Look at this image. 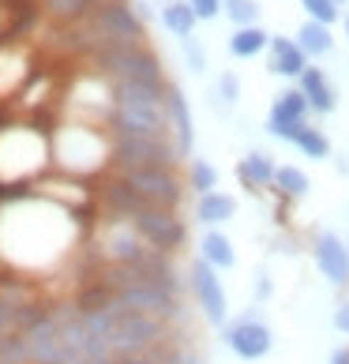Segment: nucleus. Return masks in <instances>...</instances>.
<instances>
[{
    "label": "nucleus",
    "mask_w": 349,
    "mask_h": 364,
    "mask_svg": "<svg viewBox=\"0 0 349 364\" xmlns=\"http://www.w3.org/2000/svg\"><path fill=\"white\" fill-rule=\"evenodd\" d=\"M225 46H230V57L252 60V57H259L263 49H271V34H267L263 26H245V31H233Z\"/></svg>",
    "instance_id": "412c9836"
},
{
    "label": "nucleus",
    "mask_w": 349,
    "mask_h": 364,
    "mask_svg": "<svg viewBox=\"0 0 349 364\" xmlns=\"http://www.w3.org/2000/svg\"><path fill=\"white\" fill-rule=\"evenodd\" d=\"M331 364H349V346H345V349H334V357H331Z\"/></svg>",
    "instance_id": "e433bc0d"
},
{
    "label": "nucleus",
    "mask_w": 349,
    "mask_h": 364,
    "mask_svg": "<svg viewBox=\"0 0 349 364\" xmlns=\"http://www.w3.org/2000/svg\"><path fill=\"white\" fill-rule=\"evenodd\" d=\"M195 218H199V225H207V229H222L225 222L237 218V199L230 192L195 196Z\"/></svg>",
    "instance_id": "6ab92c4d"
},
{
    "label": "nucleus",
    "mask_w": 349,
    "mask_h": 364,
    "mask_svg": "<svg viewBox=\"0 0 349 364\" xmlns=\"http://www.w3.org/2000/svg\"><path fill=\"white\" fill-rule=\"evenodd\" d=\"M94 64L109 83H139V87H158L166 90V68L154 49L143 46H102L94 49Z\"/></svg>",
    "instance_id": "7ed1b4c3"
},
{
    "label": "nucleus",
    "mask_w": 349,
    "mask_h": 364,
    "mask_svg": "<svg viewBox=\"0 0 349 364\" xmlns=\"http://www.w3.org/2000/svg\"><path fill=\"white\" fill-rule=\"evenodd\" d=\"M188 188H192L195 196L218 192V169H214L207 158H192L188 161Z\"/></svg>",
    "instance_id": "bb28decb"
},
{
    "label": "nucleus",
    "mask_w": 349,
    "mask_h": 364,
    "mask_svg": "<svg viewBox=\"0 0 349 364\" xmlns=\"http://www.w3.org/2000/svg\"><path fill=\"white\" fill-rule=\"evenodd\" d=\"M184 46V64H188V72H195V75H203L207 72V49L203 46H195V38H188Z\"/></svg>",
    "instance_id": "2f4dec72"
},
{
    "label": "nucleus",
    "mask_w": 349,
    "mask_h": 364,
    "mask_svg": "<svg viewBox=\"0 0 349 364\" xmlns=\"http://www.w3.org/2000/svg\"><path fill=\"white\" fill-rule=\"evenodd\" d=\"M308 113H312L308 98L297 87H289V90H281L274 98L271 117H267V132H271L274 139H281V143H293V139H297V132L308 124Z\"/></svg>",
    "instance_id": "f8f14e48"
},
{
    "label": "nucleus",
    "mask_w": 349,
    "mask_h": 364,
    "mask_svg": "<svg viewBox=\"0 0 349 364\" xmlns=\"http://www.w3.org/2000/svg\"><path fill=\"white\" fill-rule=\"evenodd\" d=\"M308 188H312V181H308V173L301 166H278L274 173V192L281 199H304Z\"/></svg>",
    "instance_id": "393cba45"
},
{
    "label": "nucleus",
    "mask_w": 349,
    "mask_h": 364,
    "mask_svg": "<svg viewBox=\"0 0 349 364\" xmlns=\"http://www.w3.org/2000/svg\"><path fill=\"white\" fill-rule=\"evenodd\" d=\"M334 4H345V0H334Z\"/></svg>",
    "instance_id": "ea45409f"
},
{
    "label": "nucleus",
    "mask_w": 349,
    "mask_h": 364,
    "mask_svg": "<svg viewBox=\"0 0 349 364\" xmlns=\"http://www.w3.org/2000/svg\"><path fill=\"white\" fill-rule=\"evenodd\" d=\"M225 16L237 31H245V26H259V0H225Z\"/></svg>",
    "instance_id": "cd10ccee"
},
{
    "label": "nucleus",
    "mask_w": 349,
    "mask_h": 364,
    "mask_svg": "<svg viewBox=\"0 0 349 364\" xmlns=\"http://www.w3.org/2000/svg\"><path fill=\"white\" fill-rule=\"evenodd\" d=\"M109 136H169L166 90L139 83H113Z\"/></svg>",
    "instance_id": "f03ea898"
},
{
    "label": "nucleus",
    "mask_w": 349,
    "mask_h": 364,
    "mask_svg": "<svg viewBox=\"0 0 349 364\" xmlns=\"http://www.w3.org/2000/svg\"><path fill=\"white\" fill-rule=\"evenodd\" d=\"M252 293H256V301L263 304V301H271L274 296V282H271V274H259L256 278V286H252Z\"/></svg>",
    "instance_id": "f704fd0d"
},
{
    "label": "nucleus",
    "mask_w": 349,
    "mask_h": 364,
    "mask_svg": "<svg viewBox=\"0 0 349 364\" xmlns=\"http://www.w3.org/2000/svg\"><path fill=\"white\" fill-rule=\"evenodd\" d=\"M87 23L94 31L98 49L102 46H143V38H146V26L128 0H105V4L90 11Z\"/></svg>",
    "instance_id": "423d86ee"
},
{
    "label": "nucleus",
    "mask_w": 349,
    "mask_h": 364,
    "mask_svg": "<svg viewBox=\"0 0 349 364\" xmlns=\"http://www.w3.org/2000/svg\"><path fill=\"white\" fill-rule=\"evenodd\" d=\"M8 334H23V308L0 301V338H8Z\"/></svg>",
    "instance_id": "7c9ffc66"
},
{
    "label": "nucleus",
    "mask_w": 349,
    "mask_h": 364,
    "mask_svg": "<svg viewBox=\"0 0 349 364\" xmlns=\"http://www.w3.org/2000/svg\"><path fill=\"white\" fill-rule=\"evenodd\" d=\"M42 8L49 19L72 26V23H87L90 11L98 8V0H42Z\"/></svg>",
    "instance_id": "5701e85b"
},
{
    "label": "nucleus",
    "mask_w": 349,
    "mask_h": 364,
    "mask_svg": "<svg viewBox=\"0 0 349 364\" xmlns=\"http://www.w3.org/2000/svg\"><path fill=\"white\" fill-rule=\"evenodd\" d=\"M312 259H316L319 274H323L331 286H338V289L349 286V248H345V237L331 233V229L316 233L312 237Z\"/></svg>",
    "instance_id": "ddd939ff"
},
{
    "label": "nucleus",
    "mask_w": 349,
    "mask_h": 364,
    "mask_svg": "<svg viewBox=\"0 0 349 364\" xmlns=\"http://www.w3.org/2000/svg\"><path fill=\"white\" fill-rule=\"evenodd\" d=\"M274 173H278V161H274V154H267V151H248L245 158H240V166H237V177H240V184H245L252 196L274 188Z\"/></svg>",
    "instance_id": "f3484780"
},
{
    "label": "nucleus",
    "mask_w": 349,
    "mask_h": 364,
    "mask_svg": "<svg viewBox=\"0 0 349 364\" xmlns=\"http://www.w3.org/2000/svg\"><path fill=\"white\" fill-rule=\"evenodd\" d=\"M98 4H105V0H98Z\"/></svg>",
    "instance_id": "79ce46f5"
},
{
    "label": "nucleus",
    "mask_w": 349,
    "mask_h": 364,
    "mask_svg": "<svg viewBox=\"0 0 349 364\" xmlns=\"http://www.w3.org/2000/svg\"><path fill=\"white\" fill-rule=\"evenodd\" d=\"M334 331L349 334V301H342L338 308H334Z\"/></svg>",
    "instance_id": "c9c22d12"
},
{
    "label": "nucleus",
    "mask_w": 349,
    "mask_h": 364,
    "mask_svg": "<svg viewBox=\"0 0 349 364\" xmlns=\"http://www.w3.org/2000/svg\"><path fill=\"white\" fill-rule=\"evenodd\" d=\"M0 364H31V349H26L23 334H8V338H0Z\"/></svg>",
    "instance_id": "c85d7f7f"
},
{
    "label": "nucleus",
    "mask_w": 349,
    "mask_h": 364,
    "mask_svg": "<svg viewBox=\"0 0 349 364\" xmlns=\"http://www.w3.org/2000/svg\"><path fill=\"white\" fill-rule=\"evenodd\" d=\"M297 46L308 53V57H327V53L334 49V34H331V26L308 19L297 31Z\"/></svg>",
    "instance_id": "b1692460"
},
{
    "label": "nucleus",
    "mask_w": 349,
    "mask_h": 364,
    "mask_svg": "<svg viewBox=\"0 0 349 364\" xmlns=\"http://www.w3.org/2000/svg\"><path fill=\"white\" fill-rule=\"evenodd\" d=\"M131 225H136V233L146 240L151 248L158 252H181L184 240H188V222L181 218V210H166V207H143L136 218H131Z\"/></svg>",
    "instance_id": "1a4fd4ad"
},
{
    "label": "nucleus",
    "mask_w": 349,
    "mask_h": 364,
    "mask_svg": "<svg viewBox=\"0 0 349 364\" xmlns=\"http://www.w3.org/2000/svg\"><path fill=\"white\" fill-rule=\"evenodd\" d=\"M188 8L195 11V19L207 23V19H218L225 4H222V0H188Z\"/></svg>",
    "instance_id": "72a5a7b5"
},
{
    "label": "nucleus",
    "mask_w": 349,
    "mask_h": 364,
    "mask_svg": "<svg viewBox=\"0 0 349 364\" xmlns=\"http://www.w3.org/2000/svg\"><path fill=\"white\" fill-rule=\"evenodd\" d=\"M195 11L188 8V0H166L162 4V26L173 34V38H181V42H188L195 31Z\"/></svg>",
    "instance_id": "4be33fe9"
},
{
    "label": "nucleus",
    "mask_w": 349,
    "mask_h": 364,
    "mask_svg": "<svg viewBox=\"0 0 349 364\" xmlns=\"http://www.w3.org/2000/svg\"><path fill=\"white\" fill-rule=\"evenodd\" d=\"M188 289H192V301L199 308V316H203L210 327H225V319H230V296H225V286H222V278L210 263L195 259L188 267Z\"/></svg>",
    "instance_id": "6e6552de"
},
{
    "label": "nucleus",
    "mask_w": 349,
    "mask_h": 364,
    "mask_svg": "<svg viewBox=\"0 0 349 364\" xmlns=\"http://www.w3.org/2000/svg\"><path fill=\"white\" fill-rule=\"evenodd\" d=\"M113 312V327H109V353L113 360L120 357H139V353H151L154 346H162L173 338V327L154 316H143V312H128V308H117L109 304Z\"/></svg>",
    "instance_id": "20e7f679"
},
{
    "label": "nucleus",
    "mask_w": 349,
    "mask_h": 364,
    "mask_svg": "<svg viewBox=\"0 0 349 364\" xmlns=\"http://www.w3.org/2000/svg\"><path fill=\"white\" fill-rule=\"evenodd\" d=\"M293 146H297L304 158H312V161H327V158H331V139H327L319 128H312V124H304V128L297 132Z\"/></svg>",
    "instance_id": "a878e982"
},
{
    "label": "nucleus",
    "mask_w": 349,
    "mask_h": 364,
    "mask_svg": "<svg viewBox=\"0 0 349 364\" xmlns=\"http://www.w3.org/2000/svg\"><path fill=\"white\" fill-rule=\"evenodd\" d=\"M345 38H349V16H345Z\"/></svg>",
    "instance_id": "58836bf2"
},
{
    "label": "nucleus",
    "mask_w": 349,
    "mask_h": 364,
    "mask_svg": "<svg viewBox=\"0 0 349 364\" xmlns=\"http://www.w3.org/2000/svg\"><path fill=\"white\" fill-rule=\"evenodd\" d=\"M218 98L225 105H237L240 102V75L237 72H222L218 75Z\"/></svg>",
    "instance_id": "473e14b6"
},
{
    "label": "nucleus",
    "mask_w": 349,
    "mask_h": 364,
    "mask_svg": "<svg viewBox=\"0 0 349 364\" xmlns=\"http://www.w3.org/2000/svg\"><path fill=\"white\" fill-rule=\"evenodd\" d=\"M297 90L304 94L308 105H312V113H319V117H327V113L338 109V94H334L331 79L319 72V68H312V64H308L304 75L297 79Z\"/></svg>",
    "instance_id": "a211bd4d"
},
{
    "label": "nucleus",
    "mask_w": 349,
    "mask_h": 364,
    "mask_svg": "<svg viewBox=\"0 0 349 364\" xmlns=\"http://www.w3.org/2000/svg\"><path fill=\"white\" fill-rule=\"evenodd\" d=\"M23 338H26V349H31V364H68V353H64V342H60V323L53 308Z\"/></svg>",
    "instance_id": "4468645a"
},
{
    "label": "nucleus",
    "mask_w": 349,
    "mask_h": 364,
    "mask_svg": "<svg viewBox=\"0 0 349 364\" xmlns=\"http://www.w3.org/2000/svg\"><path fill=\"white\" fill-rule=\"evenodd\" d=\"M79 364H113V357H83Z\"/></svg>",
    "instance_id": "4c0bfd02"
},
{
    "label": "nucleus",
    "mask_w": 349,
    "mask_h": 364,
    "mask_svg": "<svg viewBox=\"0 0 349 364\" xmlns=\"http://www.w3.org/2000/svg\"><path fill=\"white\" fill-rule=\"evenodd\" d=\"M267 64L271 72L281 79H301L308 68V53L297 46V38H286V34H271V49H267Z\"/></svg>",
    "instance_id": "dca6fc26"
},
{
    "label": "nucleus",
    "mask_w": 349,
    "mask_h": 364,
    "mask_svg": "<svg viewBox=\"0 0 349 364\" xmlns=\"http://www.w3.org/2000/svg\"><path fill=\"white\" fill-rule=\"evenodd\" d=\"M199 259L210 263L214 271H230V267H237V248L230 233H222V229H207L203 237H199Z\"/></svg>",
    "instance_id": "aec40b11"
},
{
    "label": "nucleus",
    "mask_w": 349,
    "mask_h": 364,
    "mask_svg": "<svg viewBox=\"0 0 349 364\" xmlns=\"http://www.w3.org/2000/svg\"><path fill=\"white\" fill-rule=\"evenodd\" d=\"M301 8L308 11V19H312V23H323V26H331L334 19L342 16L334 0H301Z\"/></svg>",
    "instance_id": "c756f323"
},
{
    "label": "nucleus",
    "mask_w": 349,
    "mask_h": 364,
    "mask_svg": "<svg viewBox=\"0 0 349 364\" xmlns=\"http://www.w3.org/2000/svg\"><path fill=\"white\" fill-rule=\"evenodd\" d=\"M151 248L146 240L136 233V225L124 218H105L98 229V255L102 267H131L139 255Z\"/></svg>",
    "instance_id": "9d476101"
},
{
    "label": "nucleus",
    "mask_w": 349,
    "mask_h": 364,
    "mask_svg": "<svg viewBox=\"0 0 349 364\" xmlns=\"http://www.w3.org/2000/svg\"><path fill=\"white\" fill-rule=\"evenodd\" d=\"M53 161L68 177H87L105 166H113V136H105L90 120H72L53 132Z\"/></svg>",
    "instance_id": "f257e3e1"
},
{
    "label": "nucleus",
    "mask_w": 349,
    "mask_h": 364,
    "mask_svg": "<svg viewBox=\"0 0 349 364\" xmlns=\"http://www.w3.org/2000/svg\"><path fill=\"white\" fill-rule=\"evenodd\" d=\"M166 120H169V139L177 143L181 158H188L195 143V124H192V105H188L184 90L177 83L166 87Z\"/></svg>",
    "instance_id": "2eb2a0df"
},
{
    "label": "nucleus",
    "mask_w": 349,
    "mask_h": 364,
    "mask_svg": "<svg viewBox=\"0 0 349 364\" xmlns=\"http://www.w3.org/2000/svg\"><path fill=\"white\" fill-rule=\"evenodd\" d=\"M345 248H349V237H345Z\"/></svg>",
    "instance_id": "a19ab883"
},
{
    "label": "nucleus",
    "mask_w": 349,
    "mask_h": 364,
    "mask_svg": "<svg viewBox=\"0 0 349 364\" xmlns=\"http://www.w3.org/2000/svg\"><path fill=\"white\" fill-rule=\"evenodd\" d=\"M222 342L230 346V353L240 360H263L274 349V331L267 327L259 316H240L222 327Z\"/></svg>",
    "instance_id": "9b49d317"
},
{
    "label": "nucleus",
    "mask_w": 349,
    "mask_h": 364,
    "mask_svg": "<svg viewBox=\"0 0 349 364\" xmlns=\"http://www.w3.org/2000/svg\"><path fill=\"white\" fill-rule=\"evenodd\" d=\"M181 151L169 136H113V173L128 169H177Z\"/></svg>",
    "instance_id": "39448f33"
},
{
    "label": "nucleus",
    "mask_w": 349,
    "mask_h": 364,
    "mask_svg": "<svg viewBox=\"0 0 349 364\" xmlns=\"http://www.w3.org/2000/svg\"><path fill=\"white\" fill-rule=\"evenodd\" d=\"M117 177L128 188H136L151 207H166V210H181L188 192V181L177 169H128V173H117Z\"/></svg>",
    "instance_id": "0eeeda50"
}]
</instances>
